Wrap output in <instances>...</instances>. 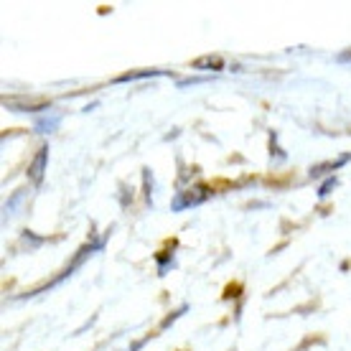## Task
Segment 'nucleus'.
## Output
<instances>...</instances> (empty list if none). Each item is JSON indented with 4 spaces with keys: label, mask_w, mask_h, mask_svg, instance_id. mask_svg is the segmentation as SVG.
Returning <instances> with one entry per match:
<instances>
[{
    "label": "nucleus",
    "mask_w": 351,
    "mask_h": 351,
    "mask_svg": "<svg viewBox=\"0 0 351 351\" xmlns=\"http://www.w3.org/2000/svg\"><path fill=\"white\" fill-rule=\"evenodd\" d=\"M206 199H209V191H206L204 186H199V189H189V191L181 193V196L173 202V209L181 211V209H186V206H196V204L206 202Z\"/></svg>",
    "instance_id": "nucleus-1"
},
{
    "label": "nucleus",
    "mask_w": 351,
    "mask_h": 351,
    "mask_svg": "<svg viewBox=\"0 0 351 351\" xmlns=\"http://www.w3.org/2000/svg\"><path fill=\"white\" fill-rule=\"evenodd\" d=\"M46 158H49V148H41L38 150V156L34 158V163H31V168H28V176L34 178L36 184H41V178H44V168H46Z\"/></svg>",
    "instance_id": "nucleus-2"
},
{
    "label": "nucleus",
    "mask_w": 351,
    "mask_h": 351,
    "mask_svg": "<svg viewBox=\"0 0 351 351\" xmlns=\"http://www.w3.org/2000/svg\"><path fill=\"white\" fill-rule=\"evenodd\" d=\"M59 117H62V114H59V112H53L51 117L46 114V117H41V120H36V128H38V132H51L53 128L59 125Z\"/></svg>",
    "instance_id": "nucleus-3"
},
{
    "label": "nucleus",
    "mask_w": 351,
    "mask_h": 351,
    "mask_svg": "<svg viewBox=\"0 0 351 351\" xmlns=\"http://www.w3.org/2000/svg\"><path fill=\"white\" fill-rule=\"evenodd\" d=\"M204 66H209V69L219 71L224 64H221L219 56H204V59H199V62H193V69H204Z\"/></svg>",
    "instance_id": "nucleus-4"
},
{
    "label": "nucleus",
    "mask_w": 351,
    "mask_h": 351,
    "mask_svg": "<svg viewBox=\"0 0 351 351\" xmlns=\"http://www.w3.org/2000/svg\"><path fill=\"white\" fill-rule=\"evenodd\" d=\"M145 77H158V71H135V74H123V77H117V82L145 80Z\"/></svg>",
    "instance_id": "nucleus-5"
},
{
    "label": "nucleus",
    "mask_w": 351,
    "mask_h": 351,
    "mask_svg": "<svg viewBox=\"0 0 351 351\" xmlns=\"http://www.w3.org/2000/svg\"><path fill=\"white\" fill-rule=\"evenodd\" d=\"M334 186H336V178H328V181H326V184L321 186V191H318V196H321V199H326V196L331 193V189H334Z\"/></svg>",
    "instance_id": "nucleus-6"
}]
</instances>
